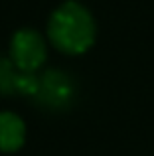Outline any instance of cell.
<instances>
[{
  "mask_svg": "<svg viewBox=\"0 0 154 156\" xmlns=\"http://www.w3.org/2000/svg\"><path fill=\"white\" fill-rule=\"evenodd\" d=\"M44 105L50 107H65L73 97V85L71 79L61 71H47L40 77L38 93H36Z\"/></svg>",
  "mask_w": 154,
  "mask_h": 156,
  "instance_id": "cell-3",
  "label": "cell"
},
{
  "mask_svg": "<svg viewBox=\"0 0 154 156\" xmlns=\"http://www.w3.org/2000/svg\"><path fill=\"white\" fill-rule=\"evenodd\" d=\"M10 59L22 73H34L46 61V42L36 30H20L10 44Z\"/></svg>",
  "mask_w": 154,
  "mask_h": 156,
  "instance_id": "cell-2",
  "label": "cell"
},
{
  "mask_svg": "<svg viewBox=\"0 0 154 156\" xmlns=\"http://www.w3.org/2000/svg\"><path fill=\"white\" fill-rule=\"evenodd\" d=\"M26 140L24 121L14 113H0V150L16 152Z\"/></svg>",
  "mask_w": 154,
  "mask_h": 156,
  "instance_id": "cell-4",
  "label": "cell"
},
{
  "mask_svg": "<svg viewBox=\"0 0 154 156\" xmlns=\"http://www.w3.org/2000/svg\"><path fill=\"white\" fill-rule=\"evenodd\" d=\"M47 36L58 50L65 53H83L95 42V22L83 6L67 2L51 14Z\"/></svg>",
  "mask_w": 154,
  "mask_h": 156,
  "instance_id": "cell-1",
  "label": "cell"
},
{
  "mask_svg": "<svg viewBox=\"0 0 154 156\" xmlns=\"http://www.w3.org/2000/svg\"><path fill=\"white\" fill-rule=\"evenodd\" d=\"M16 65L8 59L0 57V93H12L16 91V85H18V77L20 71H16Z\"/></svg>",
  "mask_w": 154,
  "mask_h": 156,
  "instance_id": "cell-5",
  "label": "cell"
}]
</instances>
